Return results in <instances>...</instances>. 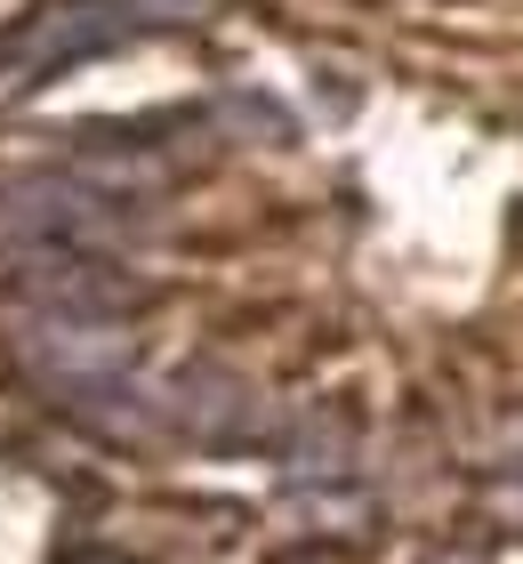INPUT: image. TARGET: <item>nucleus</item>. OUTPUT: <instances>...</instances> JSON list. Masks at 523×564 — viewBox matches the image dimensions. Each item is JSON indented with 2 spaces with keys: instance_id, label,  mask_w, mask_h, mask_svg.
I'll use <instances>...</instances> for the list:
<instances>
[{
  "instance_id": "obj_4",
  "label": "nucleus",
  "mask_w": 523,
  "mask_h": 564,
  "mask_svg": "<svg viewBox=\"0 0 523 564\" xmlns=\"http://www.w3.org/2000/svg\"><path fill=\"white\" fill-rule=\"evenodd\" d=\"M89 564H121V556H89Z\"/></svg>"
},
{
  "instance_id": "obj_1",
  "label": "nucleus",
  "mask_w": 523,
  "mask_h": 564,
  "mask_svg": "<svg viewBox=\"0 0 523 564\" xmlns=\"http://www.w3.org/2000/svg\"><path fill=\"white\" fill-rule=\"evenodd\" d=\"M113 226V194L81 186V177L33 170V177H0V267H24L41 250H81L89 235Z\"/></svg>"
},
{
  "instance_id": "obj_3",
  "label": "nucleus",
  "mask_w": 523,
  "mask_h": 564,
  "mask_svg": "<svg viewBox=\"0 0 523 564\" xmlns=\"http://www.w3.org/2000/svg\"><path fill=\"white\" fill-rule=\"evenodd\" d=\"M17 347H24V364H33L57 395H73V403L105 395L129 371V330H121V315H65V306H41V315L24 323Z\"/></svg>"
},
{
  "instance_id": "obj_2",
  "label": "nucleus",
  "mask_w": 523,
  "mask_h": 564,
  "mask_svg": "<svg viewBox=\"0 0 523 564\" xmlns=\"http://www.w3.org/2000/svg\"><path fill=\"white\" fill-rule=\"evenodd\" d=\"M177 17V0H57V9L24 17L9 41H0V65L17 73V82H41V73H57L73 57H97V48H113L129 33H145V24Z\"/></svg>"
}]
</instances>
